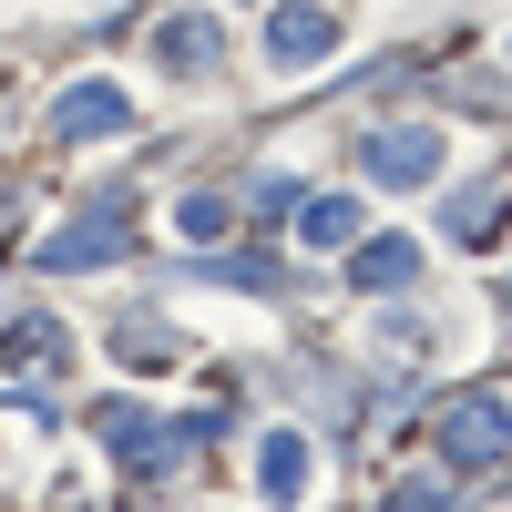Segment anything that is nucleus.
Listing matches in <instances>:
<instances>
[{"label": "nucleus", "instance_id": "obj_8", "mask_svg": "<svg viewBox=\"0 0 512 512\" xmlns=\"http://www.w3.org/2000/svg\"><path fill=\"white\" fill-rule=\"evenodd\" d=\"M0 359H11V369H62V328L52 318H21L11 338H0Z\"/></svg>", "mask_w": 512, "mask_h": 512}, {"label": "nucleus", "instance_id": "obj_4", "mask_svg": "<svg viewBox=\"0 0 512 512\" xmlns=\"http://www.w3.org/2000/svg\"><path fill=\"white\" fill-rule=\"evenodd\" d=\"M328 52H338V21H328V11H277V21H267V62H277V72H318Z\"/></svg>", "mask_w": 512, "mask_h": 512}, {"label": "nucleus", "instance_id": "obj_2", "mask_svg": "<svg viewBox=\"0 0 512 512\" xmlns=\"http://www.w3.org/2000/svg\"><path fill=\"white\" fill-rule=\"evenodd\" d=\"M359 164H369V185H420V175H441V123L369 134V144H359Z\"/></svg>", "mask_w": 512, "mask_h": 512}, {"label": "nucleus", "instance_id": "obj_1", "mask_svg": "<svg viewBox=\"0 0 512 512\" xmlns=\"http://www.w3.org/2000/svg\"><path fill=\"white\" fill-rule=\"evenodd\" d=\"M441 451L472 461V472H482V461H502V451H512V410H502L492 390H461V400L441 410Z\"/></svg>", "mask_w": 512, "mask_h": 512}, {"label": "nucleus", "instance_id": "obj_10", "mask_svg": "<svg viewBox=\"0 0 512 512\" xmlns=\"http://www.w3.org/2000/svg\"><path fill=\"white\" fill-rule=\"evenodd\" d=\"M308 236H318V246H349V236H359V205H349V195H308Z\"/></svg>", "mask_w": 512, "mask_h": 512}, {"label": "nucleus", "instance_id": "obj_5", "mask_svg": "<svg viewBox=\"0 0 512 512\" xmlns=\"http://www.w3.org/2000/svg\"><path fill=\"white\" fill-rule=\"evenodd\" d=\"M410 277H420V246H410V236H369V246H359V287L390 297V287H410Z\"/></svg>", "mask_w": 512, "mask_h": 512}, {"label": "nucleus", "instance_id": "obj_3", "mask_svg": "<svg viewBox=\"0 0 512 512\" xmlns=\"http://www.w3.org/2000/svg\"><path fill=\"white\" fill-rule=\"evenodd\" d=\"M123 123H134L123 82H72V93L52 103V134H62V144H103V134H123Z\"/></svg>", "mask_w": 512, "mask_h": 512}, {"label": "nucleus", "instance_id": "obj_11", "mask_svg": "<svg viewBox=\"0 0 512 512\" xmlns=\"http://www.w3.org/2000/svg\"><path fill=\"white\" fill-rule=\"evenodd\" d=\"M502 308H512V277H502Z\"/></svg>", "mask_w": 512, "mask_h": 512}, {"label": "nucleus", "instance_id": "obj_6", "mask_svg": "<svg viewBox=\"0 0 512 512\" xmlns=\"http://www.w3.org/2000/svg\"><path fill=\"white\" fill-rule=\"evenodd\" d=\"M256 482H267V502H297V492H308V441L277 431V441H267V461H256Z\"/></svg>", "mask_w": 512, "mask_h": 512}, {"label": "nucleus", "instance_id": "obj_9", "mask_svg": "<svg viewBox=\"0 0 512 512\" xmlns=\"http://www.w3.org/2000/svg\"><path fill=\"white\" fill-rule=\"evenodd\" d=\"M175 226H185L195 246H216V236L236 226V205H226V195H185V205H175Z\"/></svg>", "mask_w": 512, "mask_h": 512}, {"label": "nucleus", "instance_id": "obj_7", "mask_svg": "<svg viewBox=\"0 0 512 512\" xmlns=\"http://www.w3.org/2000/svg\"><path fill=\"white\" fill-rule=\"evenodd\" d=\"M154 41H164V62H175V72H195V62H216V21H205V11H175V21H164Z\"/></svg>", "mask_w": 512, "mask_h": 512}]
</instances>
